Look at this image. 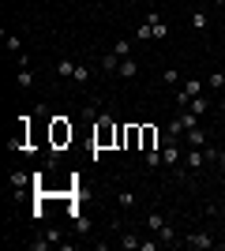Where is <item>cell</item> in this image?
Here are the masks:
<instances>
[{
    "instance_id": "1",
    "label": "cell",
    "mask_w": 225,
    "mask_h": 251,
    "mask_svg": "<svg viewBox=\"0 0 225 251\" xmlns=\"http://www.w3.org/2000/svg\"><path fill=\"white\" fill-rule=\"evenodd\" d=\"M117 131H120V124L113 120V116H98L94 120V161H98V150H113L117 147Z\"/></svg>"
},
{
    "instance_id": "2",
    "label": "cell",
    "mask_w": 225,
    "mask_h": 251,
    "mask_svg": "<svg viewBox=\"0 0 225 251\" xmlns=\"http://www.w3.org/2000/svg\"><path fill=\"white\" fill-rule=\"evenodd\" d=\"M72 139H75V127L68 124V116H53V120H49V147L64 150Z\"/></svg>"
},
{
    "instance_id": "3",
    "label": "cell",
    "mask_w": 225,
    "mask_h": 251,
    "mask_svg": "<svg viewBox=\"0 0 225 251\" xmlns=\"http://www.w3.org/2000/svg\"><path fill=\"white\" fill-rule=\"evenodd\" d=\"M117 147L139 150V147H143V124H120V131H117Z\"/></svg>"
},
{
    "instance_id": "4",
    "label": "cell",
    "mask_w": 225,
    "mask_h": 251,
    "mask_svg": "<svg viewBox=\"0 0 225 251\" xmlns=\"http://www.w3.org/2000/svg\"><path fill=\"white\" fill-rule=\"evenodd\" d=\"M206 165V154L199 147H188L184 150V169H192V173H199V169Z\"/></svg>"
},
{
    "instance_id": "5",
    "label": "cell",
    "mask_w": 225,
    "mask_h": 251,
    "mask_svg": "<svg viewBox=\"0 0 225 251\" xmlns=\"http://www.w3.org/2000/svg\"><path fill=\"white\" fill-rule=\"evenodd\" d=\"M161 161H165V165H180V161H184V150L176 147L173 139H165V147H161Z\"/></svg>"
},
{
    "instance_id": "6",
    "label": "cell",
    "mask_w": 225,
    "mask_h": 251,
    "mask_svg": "<svg viewBox=\"0 0 225 251\" xmlns=\"http://www.w3.org/2000/svg\"><path fill=\"white\" fill-rule=\"evenodd\" d=\"M158 139H165L154 124H143V147L139 150H158Z\"/></svg>"
},
{
    "instance_id": "7",
    "label": "cell",
    "mask_w": 225,
    "mask_h": 251,
    "mask_svg": "<svg viewBox=\"0 0 225 251\" xmlns=\"http://www.w3.org/2000/svg\"><path fill=\"white\" fill-rule=\"evenodd\" d=\"M15 79H19L23 90H30V86H34V72H30V60H26V56H19V75H15Z\"/></svg>"
},
{
    "instance_id": "8",
    "label": "cell",
    "mask_w": 225,
    "mask_h": 251,
    "mask_svg": "<svg viewBox=\"0 0 225 251\" xmlns=\"http://www.w3.org/2000/svg\"><path fill=\"white\" fill-rule=\"evenodd\" d=\"M188 248H195V251H210V248H214V240H210L206 232H192V236H188Z\"/></svg>"
},
{
    "instance_id": "9",
    "label": "cell",
    "mask_w": 225,
    "mask_h": 251,
    "mask_svg": "<svg viewBox=\"0 0 225 251\" xmlns=\"http://www.w3.org/2000/svg\"><path fill=\"white\" fill-rule=\"evenodd\" d=\"M117 75H120V79H135V75H139V64L131 60V56H124L120 68H117Z\"/></svg>"
},
{
    "instance_id": "10",
    "label": "cell",
    "mask_w": 225,
    "mask_h": 251,
    "mask_svg": "<svg viewBox=\"0 0 225 251\" xmlns=\"http://www.w3.org/2000/svg\"><path fill=\"white\" fill-rule=\"evenodd\" d=\"M184 135H188V147H199V150L206 147V131H203V127H188Z\"/></svg>"
},
{
    "instance_id": "11",
    "label": "cell",
    "mask_w": 225,
    "mask_h": 251,
    "mask_svg": "<svg viewBox=\"0 0 225 251\" xmlns=\"http://www.w3.org/2000/svg\"><path fill=\"white\" fill-rule=\"evenodd\" d=\"M188 109H192L195 116H203V113H210V101H206V98L199 94V98H192V101H188Z\"/></svg>"
},
{
    "instance_id": "12",
    "label": "cell",
    "mask_w": 225,
    "mask_h": 251,
    "mask_svg": "<svg viewBox=\"0 0 225 251\" xmlns=\"http://www.w3.org/2000/svg\"><path fill=\"white\" fill-rule=\"evenodd\" d=\"M72 83H79V86H86V83H90V64H79V68H75Z\"/></svg>"
},
{
    "instance_id": "13",
    "label": "cell",
    "mask_w": 225,
    "mask_h": 251,
    "mask_svg": "<svg viewBox=\"0 0 225 251\" xmlns=\"http://www.w3.org/2000/svg\"><path fill=\"white\" fill-rule=\"evenodd\" d=\"M26 184H34V176H26V173H11V191H23Z\"/></svg>"
},
{
    "instance_id": "14",
    "label": "cell",
    "mask_w": 225,
    "mask_h": 251,
    "mask_svg": "<svg viewBox=\"0 0 225 251\" xmlns=\"http://www.w3.org/2000/svg\"><path fill=\"white\" fill-rule=\"evenodd\" d=\"M75 68H79L75 60H60V64H56V75H60V79H72V75H75Z\"/></svg>"
},
{
    "instance_id": "15",
    "label": "cell",
    "mask_w": 225,
    "mask_h": 251,
    "mask_svg": "<svg viewBox=\"0 0 225 251\" xmlns=\"http://www.w3.org/2000/svg\"><path fill=\"white\" fill-rule=\"evenodd\" d=\"M120 60H124V56H117V52H105V56H101V68H105V72H117Z\"/></svg>"
},
{
    "instance_id": "16",
    "label": "cell",
    "mask_w": 225,
    "mask_h": 251,
    "mask_svg": "<svg viewBox=\"0 0 225 251\" xmlns=\"http://www.w3.org/2000/svg\"><path fill=\"white\" fill-rule=\"evenodd\" d=\"M161 83H165V86H176V83H180V72H176V68H165V72H161Z\"/></svg>"
},
{
    "instance_id": "17",
    "label": "cell",
    "mask_w": 225,
    "mask_h": 251,
    "mask_svg": "<svg viewBox=\"0 0 225 251\" xmlns=\"http://www.w3.org/2000/svg\"><path fill=\"white\" fill-rule=\"evenodd\" d=\"M117 202H120V210H131V206H135V191H120Z\"/></svg>"
},
{
    "instance_id": "18",
    "label": "cell",
    "mask_w": 225,
    "mask_h": 251,
    "mask_svg": "<svg viewBox=\"0 0 225 251\" xmlns=\"http://www.w3.org/2000/svg\"><path fill=\"white\" fill-rule=\"evenodd\" d=\"M113 52H117V56H131V42H128V38H117Z\"/></svg>"
},
{
    "instance_id": "19",
    "label": "cell",
    "mask_w": 225,
    "mask_h": 251,
    "mask_svg": "<svg viewBox=\"0 0 225 251\" xmlns=\"http://www.w3.org/2000/svg\"><path fill=\"white\" fill-rule=\"evenodd\" d=\"M184 90H188V98H199V94H203V83H199V79H188Z\"/></svg>"
},
{
    "instance_id": "20",
    "label": "cell",
    "mask_w": 225,
    "mask_h": 251,
    "mask_svg": "<svg viewBox=\"0 0 225 251\" xmlns=\"http://www.w3.org/2000/svg\"><path fill=\"white\" fill-rule=\"evenodd\" d=\"M206 83H210V90H225V72H214Z\"/></svg>"
},
{
    "instance_id": "21",
    "label": "cell",
    "mask_w": 225,
    "mask_h": 251,
    "mask_svg": "<svg viewBox=\"0 0 225 251\" xmlns=\"http://www.w3.org/2000/svg\"><path fill=\"white\" fill-rule=\"evenodd\" d=\"M206 23H210V19H206V11H195V15H192V26H195V30H206Z\"/></svg>"
},
{
    "instance_id": "22",
    "label": "cell",
    "mask_w": 225,
    "mask_h": 251,
    "mask_svg": "<svg viewBox=\"0 0 225 251\" xmlns=\"http://www.w3.org/2000/svg\"><path fill=\"white\" fill-rule=\"evenodd\" d=\"M4 45H8L11 52H19V49H23V42H19V34H4Z\"/></svg>"
},
{
    "instance_id": "23",
    "label": "cell",
    "mask_w": 225,
    "mask_h": 251,
    "mask_svg": "<svg viewBox=\"0 0 225 251\" xmlns=\"http://www.w3.org/2000/svg\"><path fill=\"white\" fill-rule=\"evenodd\" d=\"M147 225H150L154 232H161V229H165V218H161V214H150V218H147Z\"/></svg>"
},
{
    "instance_id": "24",
    "label": "cell",
    "mask_w": 225,
    "mask_h": 251,
    "mask_svg": "<svg viewBox=\"0 0 225 251\" xmlns=\"http://www.w3.org/2000/svg\"><path fill=\"white\" fill-rule=\"evenodd\" d=\"M135 38H139V42H150V38H154V26H150V23H143L139 30H135Z\"/></svg>"
},
{
    "instance_id": "25",
    "label": "cell",
    "mask_w": 225,
    "mask_h": 251,
    "mask_svg": "<svg viewBox=\"0 0 225 251\" xmlns=\"http://www.w3.org/2000/svg\"><path fill=\"white\" fill-rule=\"evenodd\" d=\"M158 165H165L161 154H158V150H147V169H158Z\"/></svg>"
},
{
    "instance_id": "26",
    "label": "cell",
    "mask_w": 225,
    "mask_h": 251,
    "mask_svg": "<svg viewBox=\"0 0 225 251\" xmlns=\"http://www.w3.org/2000/svg\"><path fill=\"white\" fill-rule=\"evenodd\" d=\"M150 26H154V38H158V42H161V38H169V26H165V23H150Z\"/></svg>"
},
{
    "instance_id": "27",
    "label": "cell",
    "mask_w": 225,
    "mask_h": 251,
    "mask_svg": "<svg viewBox=\"0 0 225 251\" xmlns=\"http://www.w3.org/2000/svg\"><path fill=\"white\" fill-rule=\"evenodd\" d=\"M158 236H161V244H176V232H173V229H169V225H165V229H161V232H158Z\"/></svg>"
},
{
    "instance_id": "28",
    "label": "cell",
    "mask_w": 225,
    "mask_h": 251,
    "mask_svg": "<svg viewBox=\"0 0 225 251\" xmlns=\"http://www.w3.org/2000/svg\"><path fill=\"white\" fill-rule=\"evenodd\" d=\"M120 248H128V251H131V248H139V240H135V236L128 232V236H120Z\"/></svg>"
},
{
    "instance_id": "29",
    "label": "cell",
    "mask_w": 225,
    "mask_h": 251,
    "mask_svg": "<svg viewBox=\"0 0 225 251\" xmlns=\"http://www.w3.org/2000/svg\"><path fill=\"white\" fill-rule=\"evenodd\" d=\"M203 154H206V161H210V165H218V154H222V150H214V147H203Z\"/></svg>"
},
{
    "instance_id": "30",
    "label": "cell",
    "mask_w": 225,
    "mask_h": 251,
    "mask_svg": "<svg viewBox=\"0 0 225 251\" xmlns=\"http://www.w3.org/2000/svg\"><path fill=\"white\" fill-rule=\"evenodd\" d=\"M218 169H222V173H225V150H222V154H218Z\"/></svg>"
},
{
    "instance_id": "31",
    "label": "cell",
    "mask_w": 225,
    "mask_h": 251,
    "mask_svg": "<svg viewBox=\"0 0 225 251\" xmlns=\"http://www.w3.org/2000/svg\"><path fill=\"white\" fill-rule=\"evenodd\" d=\"M218 113H222V116H225V98H222V101H218Z\"/></svg>"
},
{
    "instance_id": "32",
    "label": "cell",
    "mask_w": 225,
    "mask_h": 251,
    "mask_svg": "<svg viewBox=\"0 0 225 251\" xmlns=\"http://www.w3.org/2000/svg\"><path fill=\"white\" fill-rule=\"evenodd\" d=\"M214 4H218V8H225V0H214Z\"/></svg>"
}]
</instances>
